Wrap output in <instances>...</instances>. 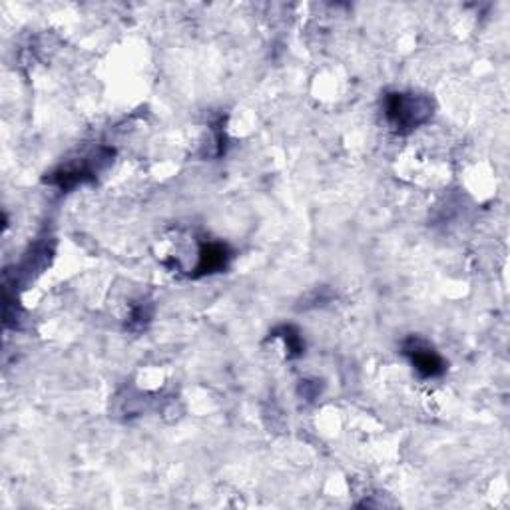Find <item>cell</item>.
I'll return each instance as SVG.
<instances>
[{"instance_id": "cell-1", "label": "cell", "mask_w": 510, "mask_h": 510, "mask_svg": "<svg viewBox=\"0 0 510 510\" xmlns=\"http://www.w3.org/2000/svg\"><path fill=\"white\" fill-rule=\"evenodd\" d=\"M385 118L399 134H409L411 129L425 124L433 114V102L427 96L415 94H387L385 96Z\"/></svg>"}, {"instance_id": "cell-2", "label": "cell", "mask_w": 510, "mask_h": 510, "mask_svg": "<svg viewBox=\"0 0 510 510\" xmlns=\"http://www.w3.org/2000/svg\"><path fill=\"white\" fill-rule=\"evenodd\" d=\"M404 355L411 359L412 367L417 369L420 377H439L444 371V363L439 355L423 341H417V339H409L404 343Z\"/></svg>"}, {"instance_id": "cell-3", "label": "cell", "mask_w": 510, "mask_h": 510, "mask_svg": "<svg viewBox=\"0 0 510 510\" xmlns=\"http://www.w3.org/2000/svg\"><path fill=\"white\" fill-rule=\"evenodd\" d=\"M225 262H228V252H225V247L220 244H208L201 247V252H200L198 271L200 273L217 271V270H222V267H225Z\"/></svg>"}]
</instances>
